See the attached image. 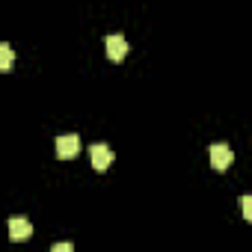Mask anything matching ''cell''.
Returning a JSON list of instances; mask_svg holds the SVG:
<instances>
[{
  "mask_svg": "<svg viewBox=\"0 0 252 252\" xmlns=\"http://www.w3.org/2000/svg\"><path fill=\"white\" fill-rule=\"evenodd\" d=\"M80 155V137L77 134H60L57 137V158L60 160H71Z\"/></svg>",
  "mask_w": 252,
  "mask_h": 252,
  "instance_id": "obj_1",
  "label": "cell"
},
{
  "mask_svg": "<svg viewBox=\"0 0 252 252\" xmlns=\"http://www.w3.org/2000/svg\"><path fill=\"white\" fill-rule=\"evenodd\" d=\"M231 163H234V152L228 149V143H214L211 146V166L217 172H225Z\"/></svg>",
  "mask_w": 252,
  "mask_h": 252,
  "instance_id": "obj_2",
  "label": "cell"
},
{
  "mask_svg": "<svg viewBox=\"0 0 252 252\" xmlns=\"http://www.w3.org/2000/svg\"><path fill=\"white\" fill-rule=\"evenodd\" d=\"M89 158H92V166L98 169V172H104V169H110V163H113V149L107 146V143H95L92 149H89Z\"/></svg>",
  "mask_w": 252,
  "mask_h": 252,
  "instance_id": "obj_3",
  "label": "cell"
},
{
  "mask_svg": "<svg viewBox=\"0 0 252 252\" xmlns=\"http://www.w3.org/2000/svg\"><path fill=\"white\" fill-rule=\"evenodd\" d=\"M104 48H107V57L113 63H119V60H125V54H128V39L119 36V33H113V36L104 39Z\"/></svg>",
  "mask_w": 252,
  "mask_h": 252,
  "instance_id": "obj_4",
  "label": "cell"
},
{
  "mask_svg": "<svg viewBox=\"0 0 252 252\" xmlns=\"http://www.w3.org/2000/svg\"><path fill=\"white\" fill-rule=\"evenodd\" d=\"M30 234H33V225H30V220H24V217H12V220H9V240H15V243H24Z\"/></svg>",
  "mask_w": 252,
  "mask_h": 252,
  "instance_id": "obj_5",
  "label": "cell"
},
{
  "mask_svg": "<svg viewBox=\"0 0 252 252\" xmlns=\"http://www.w3.org/2000/svg\"><path fill=\"white\" fill-rule=\"evenodd\" d=\"M15 63V48H9L6 42H0V71H9Z\"/></svg>",
  "mask_w": 252,
  "mask_h": 252,
  "instance_id": "obj_6",
  "label": "cell"
},
{
  "mask_svg": "<svg viewBox=\"0 0 252 252\" xmlns=\"http://www.w3.org/2000/svg\"><path fill=\"white\" fill-rule=\"evenodd\" d=\"M240 208H243V220H252V199L249 196L240 199Z\"/></svg>",
  "mask_w": 252,
  "mask_h": 252,
  "instance_id": "obj_7",
  "label": "cell"
},
{
  "mask_svg": "<svg viewBox=\"0 0 252 252\" xmlns=\"http://www.w3.org/2000/svg\"><path fill=\"white\" fill-rule=\"evenodd\" d=\"M51 252H74V246H71V243H54Z\"/></svg>",
  "mask_w": 252,
  "mask_h": 252,
  "instance_id": "obj_8",
  "label": "cell"
}]
</instances>
